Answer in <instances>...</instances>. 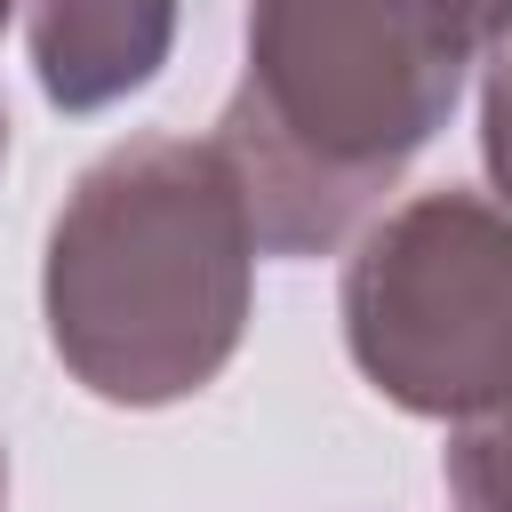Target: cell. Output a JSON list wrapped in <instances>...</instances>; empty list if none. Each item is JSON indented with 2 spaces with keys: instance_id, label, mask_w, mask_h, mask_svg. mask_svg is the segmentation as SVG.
<instances>
[{
  "instance_id": "obj_1",
  "label": "cell",
  "mask_w": 512,
  "mask_h": 512,
  "mask_svg": "<svg viewBox=\"0 0 512 512\" xmlns=\"http://www.w3.org/2000/svg\"><path fill=\"white\" fill-rule=\"evenodd\" d=\"M480 32L464 0H248L240 80L216 112L264 256L352 248L448 128Z\"/></svg>"
},
{
  "instance_id": "obj_2",
  "label": "cell",
  "mask_w": 512,
  "mask_h": 512,
  "mask_svg": "<svg viewBox=\"0 0 512 512\" xmlns=\"http://www.w3.org/2000/svg\"><path fill=\"white\" fill-rule=\"evenodd\" d=\"M256 256V208L216 136L104 144L40 240V320L64 376L104 408L208 392L256 320Z\"/></svg>"
},
{
  "instance_id": "obj_3",
  "label": "cell",
  "mask_w": 512,
  "mask_h": 512,
  "mask_svg": "<svg viewBox=\"0 0 512 512\" xmlns=\"http://www.w3.org/2000/svg\"><path fill=\"white\" fill-rule=\"evenodd\" d=\"M360 384L400 416L464 424L512 392V216L472 184L392 200L336 280Z\"/></svg>"
},
{
  "instance_id": "obj_4",
  "label": "cell",
  "mask_w": 512,
  "mask_h": 512,
  "mask_svg": "<svg viewBox=\"0 0 512 512\" xmlns=\"http://www.w3.org/2000/svg\"><path fill=\"white\" fill-rule=\"evenodd\" d=\"M184 0H24V56L56 112L88 120L144 96L176 48Z\"/></svg>"
},
{
  "instance_id": "obj_5",
  "label": "cell",
  "mask_w": 512,
  "mask_h": 512,
  "mask_svg": "<svg viewBox=\"0 0 512 512\" xmlns=\"http://www.w3.org/2000/svg\"><path fill=\"white\" fill-rule=\"evenodd\" d=\"M440 488L456 512H512V392L480 416L448 424L440 440Z\"/></svg>"
},
{
  "instance_id": "obj_6",
  "label": "cell",
  "mask_w": 512,
  "mask_h": 512,
  "mask_svg": "<svg viewBox=\"0 0 512 512\" xmlns=\"http://www.w3.org/2000/svg\"><path fill=\"white\" fill-rule=\"evenodd\" d=\"M480 168H488V200L512 216V32L480 48Z\"/></svg>"
},
{
  "instance_id": "obj_7",
  "label": "cell",
  "mask_w": 512,
  "mask_h": 512,
  "mask_svg": "<svg viewBox=\"0 0 512 512\" xmlns=\"http://www.w3.org/2000/svg\"><path fill=\"white\" fill-rule=\"evenodd\" d=\"M464 16H472V32H480V48H488L496 32H512V0H464Z\"/></svg>"
},
{
  "instance_id": "obj_8",
  "label": "cell",
  "mask_w": 512,
  "mask_h": 512,
  "mask_svg": "<svg viewBox=\"0 0 512 512\" xmlns=\"http://www.w3.org/2000/svg\"><path fill=\"white\" fill-rule=\"evenodd\" d=\"M0 512H8V440H0Z\"/></svg>"
},
{
  "instance_id": "obj_9",
  "label": "cell",
  "mask_w": 512,
  "mask_h": 512,
  "mask_svg": "<svg viewBox=\"0 0 512 512\" xmlns=\"http://www.w3.org/2000/svg\"><path fill=\"white\" fill-rule=\"evenodd\" d=\"M8 32V24H0ZM0 168H8V104H0Z\"/></svg>"
}]
</instances>
